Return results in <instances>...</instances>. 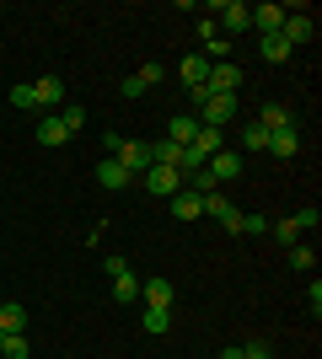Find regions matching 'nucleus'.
Segmentation results:
<instances>
[{
	"label": "nucleus",
	"mask_w": 322,
	"mask_h": 359,
	"mask_svg": "<svg viewBox=\"0 0 322 359\" xmlns=\"http://www.w3.org/2000/svg\"><path fill=\"white\" fill-rule=\"evenodd\" d=\"M258 129H263V135H274V129H295V113L285 102H263L258 107Z\"/></svg>",
	"instance_id": "nucleus-8"
},
{
	"label": "nucleus",
	"mask_w": 322,
	"mask_h": 359,
	"mask_svg": "<svg viewBox=\"0 0 322 359\" xmlns=\"http://www.w3.org/2000/svg\"><path fill=\"white\" fill-rule=\"evenodd\" d=\"M140 327L151 332V338H161V332L172 327V311H161V306H145V311H140Z\"/></svg>",
	"instance_id": "nucleus-21"
},
{
	"label": "nucleus",
	"mask_w": 322,
	"mask_h": 359,
	"mask_svg": "<svg viewBox=\"0 0 322 359\" xmlns=\"http://www.w3.org/2000/svg\"><path fill=\"white\" fill-rule=\"evenodd\" d=\"M285 16H290L285 6H274V0H263V6H253V27H258L263 38H269V32H279V27H285Z\"/></svg>",
	"instance_id": "nucleus-10"
},
{
	"label": "nucleus",
	"mask_w": 322,
	"mask_h": 359,
	"mask_svg": "<svg viewBox=\"0 0 322 359\" xmlns=\"http://www.w3.org/2000/svg\"><path fill=\"white\" fill-rule=\"evenodd\" d=\"M242 145L247 150H263V145H269V135H263L258 123H247V129H242Z\"/></svg>",
	"instance_id": "nucleus-31"
},
{
	"label": "nucleus",
	"mask_w": 322,
	"mask_h": 359,
	"mask_svg": "<svg viewBox=\"0 0 322 359\" xmlns=\"http://www.w3.org/2000/svg\"><path fill=\"white\" fill-rule=\"evenodd\" d=\"M258 48H263V60H269V65H285V60H290V54H295V48L285 43L279 32H269V38H258Z\"/></svg>",
	"instance_id": "nucleus-20"
},
{
	"label": "nucleus",
	"mask_w": 322,
	"mask_h": 359,
	"mask_svg": "<svg viewBox=\"0 0 322 359\" xmlns=\"http://www.w3.org/2000/svg\"><path fill=\"white\" fill-rule=\"evenodd\" d=\"M140 295H145V306H161V311H172L177 285H172V279H145V285H140Z\"/></svg>",
	"instance_id": "nucleus-11"
},
{
	"label": "nucleus",
	"mask_w": 322,
	"mask_h": 359,
	"mask_svg": "<svg viewBox=\"0 0 322 359\" xmlns=\"http://www.w3.org/2000/svg\"><path fill=\"white\" fill-rule=\"evenodd\" d=\"M204 172H210V177L220 182V188H226V182H236V177H242V156H236V150H215L210 161H204Z\"/></svg>",
	"instance_id": "nucleus-6"
},
{
	"label": "nucleus",
	"mask_w": 322,
	"mask_h": 359,
	"mask_svg": "<svg viewBox=\"0 0 322 359\" xmlns=\"http://www.w3.org/2000/svg\"><path fill=\"white\" fill-rule=\"evenodd\" d=\"M242 236H269V220L263 215H242Z\"/></svg>",
	"instance_id": "nucleus-30"
},
{
	"label": "nucleus",
	"mask_w": 322,
	"mask_h": 359,
	"mask_svg": "<svg viewBox=\"0 0 322 359\" xmlns=\"http://www.w3.org/2000/svg\"><path fill=\"white\" fill-rule=\"evenodd\" d=\"M167 140L172 145H194V140H199V118H194V113H177V118L167 123Z\"/></svg>",
	"instance_id": "nucleus-14"
},
{
	"label": "nucleus",
	"mask_w": 322,
	"mask_h": 359,
	"mask_svg": "<svg viewBox=\"0 0 322 359\" xmlns=\"http://www.w3.org/2000/svg\"><path fill=\"white\" fill-rule=\"evenodd\" d=\"M0 344H6V332H0Z\"/></svg>",
	"instance_id": "nucleus-34"
},
{
	"label": "nucleus",
	"mask_w": 322,
	"mask_h": 359,
	"mask_svg": "<svg viewBox=\"0 0 322 359\" xmlns=\"http://www.w3.org/2000/svg\"><path fill=\"white\" fill-rule=\"evenodd\" d=\"M97 182H102V188H135V177H129L113 156H107V161H97Z\"/></svg>",
	"instance_id": "nucleus-16"
},
{
	"label": "nucleus",
	"mask_w": 322,
	"mask_h": 359,
	"mask_svg": "<svg viewBox=\"0 0 322 359\" xmlns=\"http://www.w3.org/2000/svg\"><path fill=\"white\" fill-rule=\"evenodd\" d=\"M220 359H274V354H269L263 344H247V348H226Z\"/></svg>",
	"instance_id": "nucleus-29"
},
{
	"label": "nucleus",
	"mask_w": 322,
	"mask_h": 359,
	"mask_svg": "<svg viewBox=\"0 0 322 359\" xmlns=\"http://www.w3.org/2000/svg\"><path fill=\"white\" fill-rule=\"evenodd\" d=\"M215 11H220V22H226V38H231V32H247V27H253V6H242V0H220Z\"/></svg>",
	"instance_id": "nucleus-7"
},
{
	"label": "nucleus",
	"mask_w": 322,
	"mask_h": 359,
	"mask_svg": "<svg viewBox=\"0 0 322 359\" xmlns=\"http://www.w3.org/2000/svg\"><path fill=\"white\" fill-rule=\"evenodd\" d=\"M263 150H269V156H279V161H290L295 150H301V135H295V129H274Z\"/></svg>",
	"instance_id": "nucleus-15"
},
{
	"label": "nucleus",
	"mask_w": 322,
	"mask_h": 359,
	"mask_svg": "<svg viewBox=\"0 0 322 359\" xmlns=\"http://www.w3.org/2000/svg\"><path fill=\"white\" fill-rule=\"evenodd\" d=\"M60 123H65V129H70V135H81V129H86V107H81V102H65Z\"/></svg>",
	"instance_id": "nucleus-25"
},
{
	"label": "nucleus",
	"mask_w": 322,
	"mask_h": 359,
	"mask_svg": "<svg viewBox=\"0 0 322 359\" xmlns=\"http://www.w3.org/2000/svg\"><path fill=\"white\" fill-rule=\"evenodd\" d=\"M113 300H119V306H135L140 300V279L135 273H119V279H113Z\"/></svg>",
	"instance_id": "nucleus-22"
},
{
	"label": "nucleus",
	"mask_w": 322,
	"mask_h": 359,
	"mask_svg": "<svg viewBox=\"0 0 322 359\" xmlns=\"http://www.w3.org/2000/svg\"><path fill=\"white\" fill-rule=\"evenodd\" d=\"M204 91H226V97H236L242 91V65H210V75H204Z\"/></svg>",
	"instance_id": "nucleus-5"
},
{
	"label": "nucleus",
	"mask_w": 322,
	"mask_h": 359,
	"mask_svg": "<svg viewBox=\"0 0 322 359\" xmlns=\"http://www.w3.org/2000/svg\"><path fill=\"white\" fill-rule=\"evenodd\" d=\"M32 102H38V107L65 102V81H60V75H38V81H32Z\"/></svg>",
	"instance_id": "nucleus-12"
},
{
	"label": "nucleus",
	"mask_w": 322,
	"mask_h": 359,
	"mask_svg": "<svg viewBox=\"0 0 322 359\" xmlns=\"http://www.w3.org/2000/svg\"><path fill=\"white\" fill-rule=\"evenodd\" d=\"M204 215H210V220H220L231 236H242V210H236V204H231L220 188H215V194H204Z\"/></svg>",
	"instance_id": "nucleus-3"
},
{
	"label": "nucleus",
	"mask_w": 322,
	"mask_h": 359,
	"mask_svg": "<svg viewBox=\"0 0 322 359\" xmlns=\"http://www.w3.org/2000/svg\"><path fill=\"white\" fill-rule=\"evenodd\" d=\"M102 145H107V156L129 172V177H140L145 166H151V145L145 140H123V135H102Z\"/></svg>",
	"instance_id": "nucleus-1"
},
{
	"label": "nucleus",
	"mask_w": 322,
	"mask_h": 359,
	"mask_svg": "<svg viewBox=\"0 0 322 359\" xmlns=\"http://www.w3.org/2000/svg\"><path fill=\"white\" fill-rule=\"evenodd\" d=\"M269 236H274L279 247H295V236H301V231H295V220H279V225H269Z\"/></svg>",
	"instance_id": "nucleus-27"
},
{
	"label": "nucleus",
	"mask_w": 322,
	"mask_h": 359,
	"mask_svg": "<svg viewBox=\"0 0 322 359\" xmlns=\"http://www.w3.org/2000/svg\"><path fill=\"white\" fill-rule=\"evenodd\" d=\"M167 210H172V220L194 225V220L204 215V198H199V194H188V188H183V194H172V198H167Z\"/></svg>",
	"instance_id": "nucleus-9"
},
{
	"label": "nucleus",
	"mask_w": 322,
	"mask_h": 359,
	"mask_svg": "<svg viewBox=\"0 0 322 359\" xmlns=\"http://www.w3.org/2000/svg\"><path fill=\"white\" fill-rule=\"evenodd\" d=\"M290 269L311 273V269H317V252H311V247H290Z\"/></svg>",
	"instance_id": "nucleus-28"
},
{
	"label": "nucleus",
	"mask_w": 322,
	"mask_h": 359,
	"mask_svg": "<svg viewBox=\"0 0 322 359\" xmlns=\"http://www.w3.org/2000/svg\"><path fill=\"white\" fill-rule=\"evenodd\" d=\"M27 332H6V344H0V359H27Z\"/></svg>",
	"instance_id": "nucleus-24"
},
{
	"label": "nucleus",
	"mask_w": 322,
	"mask_h": 359,
	"mask_svg": "<svg viewBox=\"0 0 322 359\" xmlns=\"http://www.w3.org/2000/svg\"><path fill=\"white\" fill-rule=\"evenodd\" d=\"M194 156H199V161H210L215 150H226V129H199V140H194Z\"/></svg>",
	"instance_id": "nucleus-17"
},
{
	"label": "nucleus",
	"mask_w": 322,
	"mask_h": 359,
	"mask_svg": "<svg viewBox=\"0 0 322 359\" xmlns=\"http://www.w3.org/2000/svg\"><path fill=\"white\" fill-rule=\"evenodd\" d=\"M140 188L145 194H156V198H172V194H183V172H172V166H145L140 172Z\"/></svg>",
	"instance_id": "nucleus-2"
},
{
	"label": "nucleus",
	"mask_w": 322,
	"mask_h": 359,
	"mask_svg": "<svg viewBox=\"0 0 322 359\" xmlns=\"http://www.w3.org/2000/svg\"><path fill=\"white\" fill-rule=\"evenodd\" d=\"M135 81H140L145 91H151L156 81H167V65H156V60H151V65H140V70H135Z\"/></svg>",
	"instance_id": "nucleus-26"
},
{
	"label": "nucleus",
	"mask_w": 322,
	"mask_h": 359,
	"mask_svg": "<svg viewBox=\"0 0 322 359\" xmlns=\"http://www.w3.org/2000/svg\"><path fill=\"white\" fill-rule=\"evenodd\" d=\"M65 140H70V129H65L60 118H43V123H38V145H65Z\"/></svg>",
	"instance_id": "nucleus-23"
},
{
	"label": "nucleus",
	"mask_w": 322,
	"mask_h": 359,
	"mask_svg": "<svg viewBox=\"0 0 322 359\" xmlns=\"http://www.w3.org/2000/svg\"><path fill=\"white\" fill-rule=\"evenodd\" d=\"M11 107H22V113L38 107V102H32V86H11Z\"/></svg>",
	"instance_id": "nucleus-33"
},
{
	"label": "nucleus",
	"mask_w": 322,
	"mask_h": 359,
	"mask_svg": "<svg viewBox=\"0 0 322 359\" xmlns=\"http://www.w3.org/2000/svg\"><path fill=\"white\" fill-rule=\"evenodd\" d=\"M199 38H204V60H210V65H226L231 60V38L215 27V16H199Z\"/></svg>",
	"instance_id": "nucleus-4"
},
{
	"label": "nucleus",
	"mask_w": 322,
	"mask_h": 359,
	"mask_svg": "<svg viewBox=\"0 0 322 359\" xmlns=\"http://www.w3.org/2000/svg\"><path fill=\"white\" fill-rule=\"evenodd\" d=\"M177 70H183V86L194 91V86H204V75H210V60H204V54H188Z\"/></svg>",
	"instance_id": "nucleus-18"
},
{
	"label": "nucleus",
	"mask_w": 322,
	"mask_h": 359,
	"mask_svg": "<svg viewBox=\"0 0 322 359\" xmlns=\"http://www.w3.org/2000/svg\"><path fill=\"white\" fill-rule=\"evenodd\" d=\"M290 220H295V231H317V210H311V204H307V210H295Z\"/></svg>",
	"instance_id": "nucleus-32"
},
{
	"label": "nucleus",
	"mask_w": 322,
	"mask_h": 359,
	"mask_svg": "<svg viewBox=\"0 0 322 359\" xmlns=\"http://www.w3.org/2000/svg\"><path fill=\"white\" fill-rule=\"evenodd\" d=\"M311 32H317V22H311V16H285V27H279V38H285V43H311Z\"/></svg>",
	"instance_id": "nucleus-13"
},
{
	"label": "nucleus",
	"mask_w": 322,
	"mask_h": 359,
	"mask_svg": "<svg viewBox=\"0 0 322 359\" xmlns=\"http://www.w3.org/2000/svg\"><path fill=\"white\" fill-rule=\"evenodd\" d=\"M0 332H27V306L6 300V306H0Z\"/></svg>",
	"instance_id": "nucleus-19"
}]
</instances>
